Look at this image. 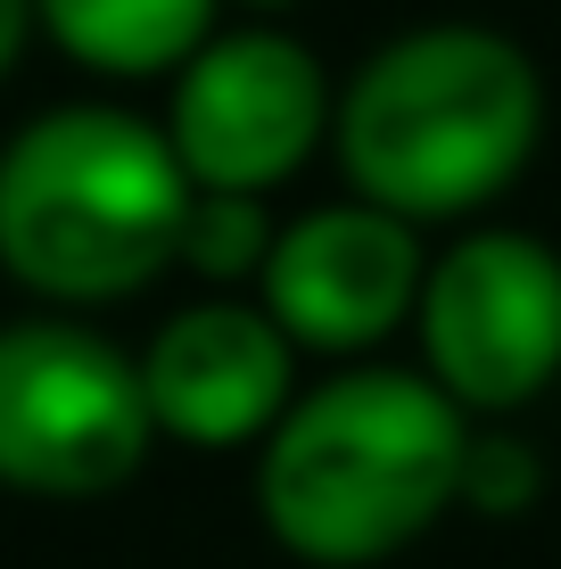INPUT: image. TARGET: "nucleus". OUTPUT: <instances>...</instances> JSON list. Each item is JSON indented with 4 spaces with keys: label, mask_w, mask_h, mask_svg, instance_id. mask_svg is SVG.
<instances>
[{
    "label": "nucleus",
    "mask_w": 561,
    "mask_h": 569,
    "mask_svg": "<svg viewBox=\"0 0 561 569\" xmlns=\"http://www.w3.org/2000/svg\"><path fill=\"white\" fill-rule=\"evenodd\" d=\"M26 17H33V0H0V74H9L17 42H26Z\"/></svg>",
    "instance_id": "nucleus-12"
},
{
    "label": "nucleus",
    "mask_w": 561,
    "mask_h": 569,
    "mask_svg": "<svg viewBox=\"0 0 561 569\" xmlns=\"http://www.w3.org/2000/svg\"><path fill=\"white\" fill-rule=\"evenodd\" d=\"M149 397L83 322H9L0 330V487L17 496H108L141 470Z\"/></svg>",
    "instance_id": "nucleus-4"
},
{
    "label": "nucleus",
    "mask_w": 561,
    "mask_h": 569,
    "mask_svg": "<svg viewBox=\"0 0 561 569\" xmlns=\"http://www.w3.org/2000/svg\"><path fill=\"white\" fill-rule=\"evenodd\" d=\"M471 421L438 380L339 371L264 429L257 512L314 569L389 561L462 503Z\"/></svg>",
    "instance_id": "nucleus-1"
},
{
    "label": "nucleus",
    "mask_w": 561,
    "mask_h": 569,
    "mask_svg": "<svg viewBox=\"0 0 561 569\" xmlns=\"http://www.w3.org/2000/svg\"><path fill=\"white\" fill-rule=\"evenodd\" d=\"M545 496V462H537L529 438H471V455H462V503L488 520H520L529 503Z\"/></svg>",
    "instance_id": "nucleus-11"
},
{
    "label": "nucleus",
    "mask_w": 561,
    "mask_h": 569,
    "mask_svg": "<svg viewBox=\"0 0 561 569\" xmlns=\"http://www.w3.org/2000/svg\"><path fill=\"white\" fill-rule=\"evenodd\" d=\"M545 132L529 50L488 26H421L363 58L339 108V166L363 207L447 223L520 182Z\"/></svg>",
    "instance_id": "nucleus-2"
},
{
    "label": "nucleus",
    "mask_w": 561,
    "mask_h": 569,
    "mask_svg": "<svg viewBox=\"0 0 561 569\" xmlns=\"http://www.w3.org/2000/svg\"><path fill=\"white\" fill-rule=\"evenodd\" d=\"M421 272L430 264L413 248V223L355 199V207H314L289 231H273V257L257 281L289 347L355 356V347H380L421 306Z\"/></svg>",
    "instance_id": "nucleus-7"
},
{
    "label": "nucleus",
    "mask_w": 561,
    "mask_h": 569,
    "mask_svg": "<svg viewBox=\"0 0 561 569\" xmlns=\"http://www.w3.org/2000/svg\"><path fill=\"white\" fill-rule=\"evenodd\" d=\"M421 356L462 413H520L561 371V257L529 231H471L421 272Z\"/></svg>",
    "instance_id": "nucleus-5"
},
{
    "label": "nucleus",
    "mask_w": 561,
    "mask_h": 569,
    "mask_svg": "<svg viewBox=\"0 0 561 569\" xmlns=\"http://www.w3.org/2000/svg\"><path fill=\"white\" fill-rule=\"evenodd\" d=\"M190 173L124 108H50L0 149V264L58 306H108L182 257Z\"/></svg>",
    "instance_id": "nucleus-3"
},
{
    "label": "nucleus",
    "mask_w": 561,
    "mask_h": 569,
    "mask_svg": "<svg viewBox=\"0 0 561 569\" xmlns=\"http://www.w3.org/2000/svg\"><path fill=\"white\" fill-rule=\"evenodd\" d=\"M50 42L100 74H166L216 42V0H33Z\"/></svg>",
    "instance_id": "nucleus-9"
},
{
    "label": "nucleus",
    "mask_w": 561,
    "mask_h": 569,
    "mask_svg": "<svg viewBox=\"0 0 561 569\" xmlns=\"http://www.w3.org/2000/svg\"><path fill=\"white\" fill-rule=\"evenodd\" d=\"M240 9H289V0H240Z\"/></svg>",
    "instance_id": "nucleus-13"
},
{
    "label": "nucleus",
    "mask_w": 561,
    "mask_h": 569,
    "mask_svg": "<svg viewBox=\"0 0 561 569\" xmlns=\"http://www.w3.org/2000/svg\"><path fill=\"white\" fill-rule=\"evenodd\" d=\"M149 421L182 446H248L289 413V339L273 313L190 306L141 356Z\"/></svg>",
    "instance_id": "nucleus-8"
},
{
    "label": "nucleus",
    "mask_w": 561,
    "mask_h": 569,
    "mask_svg": "<svg viewBox=\"0 0 561 569\" xmlns=\"http://www.w3.org/2000/svg\"><path fill=\"white\" fill-rule=\"evenodd\" d=\"M182 257L207 272V281H240V272H264L273 257V214L248 190H199L182 223Z\"/></svg>",
    "instance_id": "nucleus-10"
},
{
    "label": "nucleus",
    "mask_w": 561,
    "mask_h": 569,
    "mask_svg": "<svg viewBox=\"0 0 561 569\" xmlns=\"http://www.w3.org/2000/svg\"><path fill=\"white\" fill-rule=\"evenodd\" d=\"M331 124V83L289 33H216L173 83L166 141L190 190H273Z\"/></svg>",
    "instance_id": "nucleus-6"
}]
</instances>
